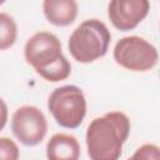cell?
Returning <instances> with one entry per match:
<instances>
[{"label": "cell", "mask_w": 160, "mask_h": 160, "mask_svg": "<svg viewBox=\"0 0 160 160\" xmlns=\"http://www.w3.org/2000/svg\"><path fill=\"white\" fill-rule=\"evenodd\" d=\"M19 148L10 138H0V160H19Z\"/></svg>", "instance_id": "obj_13"}, {"label": "cell", "mask_w": 160, "mask_h": 160, "mask_svg": "<svg viewBox=\"0 0 160 160\" xmlns=\"http://www.w3.org/2000/svg\"><path fill=\"white\" fill-rule=\"evenodd\" d=\"M42 10L50 24L68 26L76 19L78 2L75 0H45L42 2Z\"/></svg>", "instance_id": "obj_8"}, {"label": "cell", "mask_w": 160, "mask_h": 160, "mask_svg": "<svg viewBox=\"0 0 160 160\" xmlns=\"http://www.w3.org/2000/svg\"><path fill=\"white\" fill-rule=\"evenodd\" d=\"M25 60L35 71L42 70L62 56L61 42L59 38L49 31H39L34 34L24 48Z\"/></svg>", "instance_id": "obj_6"}, {"label": "cell", "mask_w": 160, "mask_h": 160, "mask_svg": "<svg viewBox=\"0 0 160 160\" xmlns=\"http://www.w3.org/2000/svg\"><path fill=\"white\" fill-rule=\"evenodd\" d=\"M112 55L118 65L130 71H149L159 60L156 48L136 35L120 39L114 48Z\"/></svg>", "instance_id": "obj_4"}, {"label": "cell", "mask_w": 160, "mask_h": 160, "mask_svg": "<svg viewBox=\"0 0 160 160\" xmlns=\"http://www.w3.org/2000/svg\"><path fill=\"white\" fill-rule=\"evenodd\" d=\"M148 0H112L108 5V16L120 31L135 29L149 14Z\"/></svg>", "instance_id": "obj_7"}, {"label": "cell", "mask_w": 160, "mask_h": 160, "mask_svg": "<svg viewBox=\"0 0 160 160\" xmlns=\"http://www.w3.org/2000/svg\"><path fill=\"white\" fill-rule=\"evenodd\" d=\"M11 130L21 144L26 146H35L40 144L46 135V118L36 106H20L12 115Z\"/></svg>", "instance_id": "obj_5"}, {"label": "cell", "mask_w": 160, "mask_h": 160, "mask_svg": "<svg viewBox=\"0 0 160 160\" xmlns=\"http://www.w3.org/2000/svg\"><path fill=\"white\" fill-rule=\"evenodd\" d=\"M128 160H160V149L155 144H144Z\"/></svg>", "instance_id": "obj_12"}, {"label": "cell", "mask_w": 160, "mask_h": 160, "mask_svg": "<svg viewBox=\"0 0 160 160\" xmlns=\"http://www.w3.org/2000/svg\"><path fill=\"white\" fill-rule=\"evenodd\" d=\"M110 41L111 34L108 26L98 19H89L72 31L68 48L78 62L88 64L102 58L109 50Z\"/></svg>", "instance_id": "obj_2"}, {"label": "cell", "mask_w": 160, "mask_h": 160, "mask_svg": "<svg viewBox=\"0 0 160 160\" xmlns=\"http://www.w3.org/2000/svg\"><path fill=\"white\" fill-rule=\"evenodd\" d=\"M48 109L60 126L76 129L86 115V99L76 85H64L50 94Z\"/></svg>", "instance_id": "obj_3"}, {"label": "cell", "mask_w": 160, "mask_h": 160, "mask_svg": "<svg viewBox=\"0 0 160 160\" xmlns=\"http://www.w3.org/2000/svg\"><path fill=\"white\" fill-rule=\"evenodd\" d=\"M42 79L51 81V82H58L61 80H65L69 78L70 72H71V65L69 62V60L62 55L58 61H55L54 64H51L50 66L36 71Z\"/></svg>", "instance_id": "obj_11"}, {"label": "cell", "mask_w": 160, "mask_h": 160, "mask_svg": "<svg viewBox=\"0 0 160 160\" xmlns=\"http://www.w3.org/2000/svg\"><path fill=\"white\" fill-rule=\"evenodd\" d=\"M46 158L48 160H79V141L69 134H55L46 144Z\"/></svg>", "instance_id": "obj_9"}, {"label": "cell", "mask_w": 160, "mask_h": 160, "mask_svg": "<svg viewBox=\"0 0 160 160\" xmlns=\"http://www.w3.org/2000/svg\"><path fill=\"white\" fill-rule=\"evenodd\" d=\"M18 38V25L12 16L0 12V50L11 48Z\"/></svg>", "instance_id": "obj_10"}, {"label": "cell", "mask_w": 160, "mask_h": 160, "mask_svg": "<svg viewBox=\"0 0 160 160\" xmlns=\"http://www.w3.org/2000/svg\"><path fill=\"white\" fill-rule=\"evenodd\" d=\"M6 121H8V106L5 101L0 98V130L4 129V126L6 125Z\"/></svg>", "instance_id": "obj_14"}, {"label": "cell", "mask_w": 160, "mask_h": 160, "mask_svg": "<svg viewBox=\"0 0 160 160\" xmlns=\"http://www.w3.org/2000/svg\"><path fill=\"white\" fill-rule=\"evenodd\" d=\"M129 134L130 120L121 111L95 118L89 124L85 138L90 160H119Z\"/></svg>", "instance_id": "obj_1"}]
</instances>
